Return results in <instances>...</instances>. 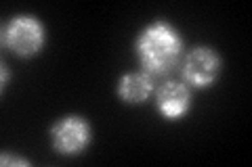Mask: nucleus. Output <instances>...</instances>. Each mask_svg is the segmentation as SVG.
<instances>
[{
  "label": "nucleus",
  "mask_w": 252,
  "mask_h": 167,
  "mask_svg": "<svg viewBox=\"0 0 252 167\" xmlns=\"http://www.w3.org/2000/svg\"><path fill=\"white\" fill-rule=\"evenodd\" d=\"M139 63L147 75H166L179 63L183 42L179 31L166 21H154L137 38Z\"/></svg>",
  "instance_id": "f257e3e1"
},
{
  "label": "nucleus",
  "mask_w": 252,
  "mask_h": 167,
  "mask_svg": "<svg viewBox=\"0 0 252 167\" xmlns=\"http://www.w3.org/2000/svg\"><path fill=\"white\" fill-rule=\"evenodd\" d=\"M2 44L19 57H30L42 48L44 27L32 15H17L2 29Z\"/></svg>",
  "instance_id": "f03ea898"
},
{
  "label": "nucleus",
  "mask_w": 252,
  "mask_h": 167,
  "mask_svg": "<svg viewBox=\"0 0 252 167\" xmlns=\"http://www.w3.org/2000/svg\"><path fill=\"white\" fill-rule=\"evenodd\" d=\"M91 140V125L82 117L67 115L59 119L51 130L53 148L61 155H76L89 144Z\"/></svg>",
  "instance_id": "7ed1b4c3"
},
{
  "label": "nucleus",
  "mask_w": 252,
  "mask_h": 167,
  "mask_svg": "<svg viewBox=\"0 0 252 167\" xmlns=\"http://www.w3.org/2000/svg\"><path fill=\"white\" fill-rule=\"evenodd\" d=\"M220 69V59L219 54L206 48V46H198L191 52H187V57L183 61V77L187 84L195 86V88H204L210 86L217 79Z\"/></svg>",
  "instance_id": "20e7f679"
},
{
  "label": "nucleus",
  "mask_w": 252,
  "mask_h": 167,
  "mask_svg": "<svg viewBox=\"0 0 252 167\" xmlns=\"http://www.w3.org/2000/svg\"><path fill=\"white\" fill-rule=\"evenodd\" d=\"M158 109L166 119H179L189 111V90L183 82L179 79H168L166 84L160 86V90L156 94Z\"/></svg>",
  "instance_id": "39448f33"
},
{
  "label": "nucleus",
  "mask_w": 252,
  "mask_h": 167,
  "mask_svg": "<svg viewBox=\"0 0 252 167\" xmlns=\"http://www.w3.org/2000/svg\"><path fill=\"white\" fill-rule=\"evenodd\" d=\"M152 88H154L152 75L139 71V73H126L120 79V84H118V94H120V98L124 102H141L152 94Z\"/></svg>",
  "instance_id": "423d86ee"
},
{
  "label": "nucleus",
  "mask_w": 252,
  "mask_h": 167,
  "mask_svg": "<svg viewBox=\"0 0 252 167\" xmlns=\"http://www.w3.org/2000/svg\"><path fill=\"white\" fill-rule=\"evenodd\" d=\"M2 163H11V165H28L26 159H15V157H2Z\"/></svg>",
  "instance_id": "0eeeda50"
}]
</instances>
